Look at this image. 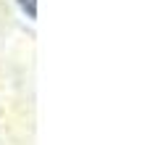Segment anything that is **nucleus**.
Returning <instances> with one entry per match:
<instances>
[{
	"mask_svg": "<svg viewBox=\"0 0 150 145\" xmlns=\"http://www.w3.org/2000/svg\"><path fill=\"white\" fill-rule=\"evenodd\" d=\"M18 5H21V11L29 16V18H34L37 16V0H16Z\"/></svg>",
	"mask_w": 150,
	"mask_h": 145,
	"instance_id": "nucleus-1",
	"label": "nucleus"
}]
</instances>
